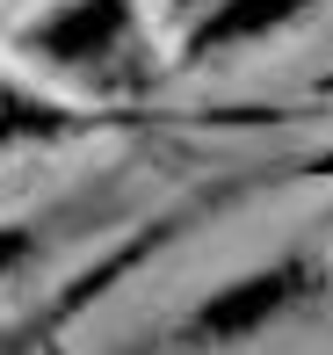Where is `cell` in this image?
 <instances>
[{"instance_id": "obj_1", "label": "cell", "mask_w": 333, "mask_h": 355, "mask_svg": "<svg viewBox=\"0 0 333 355\" xmlns=\"http://www.w3.org/2000/svg\"><path fill=\"white\" fill-rule=\"evenodd\" d=\"M22 51L51 58L58 73H80L94 87H138L145 80V66H131L138 58L131 0H66L37 29H22Z\"/></svg>"}, {"instance_id": "obj_2", "label": "cell", "mask_w": 333, "mask_h": 355, "mask_svg": "<svg viewBox=\"0 0 333 355\" xmlns=\"http://www.w3.org/2000/svg\"><path fill=\"white\" fill-rule=\"evenodd\" d=\"M297 297H312V261H290V268H268V276H246V283L217 290V297L188 319V334H196V341H240L261 319L290 312Z\"/></svg>"}, {"instance_id": "obj_3", "label": "cell", "mask_w": 333, "mask_h": 355, "mask_svg": "<svg viewBox=\"0 0 333 355\" xmlns=\"http://www.w3.org/2000/svg\"><path fill=\"white\" fill-rule=\"evenodd\" d=\"M312 0H225V8L210 15V22L188 37V51H225V44H246V37H261V29H276V22H290V15H305Z\"/></svg>"}, {"instance_id": "obj_4", "label": "cell", "mask_w": 333, "mask_h": 355, "mask_svg": "<svg viewBox=\"0 0 333 355\" xmlns=\"http://www.w3.org/2000/svg\"><path fill=\"white\" fill-rule=\"evenodd\" d=\"M58 131V109L37 102L22 87H0V145H22V138H51Z\"/></svg>"}, {"instance_id": "obj_5", "label": "cell", "mask_w": 333, "mask_h": 355, "mask_svg": "<svg viewBox=\"0 0 333 355\" xmlns=\"http://www.w3.org/2000/svg\"><path fill=\"white\" fill-rule=\"evenodd\" d=\"M22 261H29V232H15V225H0V276H15Z\"/></svg>"}, {"instance_id": "obj_6", "label": "cell", "mask_w": 333, "mask_h": 355, "mask_svg": "<svg viewBox=\"0 0 333 355\" xmlns=\"http://www.w3.org/2000/svg\"><path fill=\"white\" fill-rule=\"evenodd\" d=\"M0 355H22V334H0Z\"/></svg>"}]
</instances>
